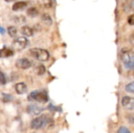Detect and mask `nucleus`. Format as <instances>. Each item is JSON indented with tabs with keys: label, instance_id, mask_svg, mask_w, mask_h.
Returning a JSON list of instances; mask_svg holds the SVG:
<instances>
[{
	"label": "nucleus",
	"instance_id": "obj_1",
	"mask_svg": "<svg viewBox=\"0 0 134 133\" xmlns=\"http://www.w3.org/2000/svg\"><path fill=\"white\" fill-rule=\"evenodd\" d=\"M134 54L131 49L127 48L122 49L121 50V60L126 69H133L134 65Z\"/></svg>",
	"mask_w": 134,
	"mask_h": 133
},
{
	"label": "nucleus",
	"instance_id": "obj_2",
	"mask_svg": "<svg viewBox=\"0 0 134 133\" xmlns=\"http://www.w3.org/2000/svg\"><path fill=\"white\" fill-rule=\"evenodd\" d=\"M31 55L39 61H47L49 57V53L47 50L39 48H35L30 49Z\"/></svg>",
	"mask_w": 134,
	"mask_h": 133
},
{
	"label": "nucleus",
	"instance_id": "obj_3",
	"mask_svg": "<svg viewBox=\"0 0 134 133\" xmlns=\"http://www.w3.org/2000/svg\"><path fill=\"white\" fill-rule=\"evenodd\" d=\"M27 99L30 101H37L38 103H45L48 101V96L46 92L43 91H34L30 93Z\"/></svg>",
	"mask_w": 134,
	"mask_h": 133
},
{
	"label": "nucleus",
	"instance_id": "obj_4",
	"mask_svg": "<svg viewBox=\"0 0 134 133\" xmlns=\"http://www.w3.org/2000/svg\"><path fill=\"white\" fill-rule=\"evenodd\" d=\"M49 118L46 115H41L40 117H38L35 118L31 122V127L33 129H40L43 128L46 125H47L49 122Z\"/></svg>",
	"mask_w": 134,
	"mask_h": 133
},
{
	"label": "nucleus",
	"instance_id": "obj_5",
	"mask_svg": "<svg viewBox=\"0 0 134 133\" xmlns=\"http://www.w3.org/2000/svg\"><path fill=\"white\" fill-rule=\"evenodd\" d=\"M28 44V41L25 37H19L13 42V48L15 50L20 51L24 49Z\"/></svg>",
	"mask_w": 134,
	"mask_h": 133
},
{
	"label": "nucleus",
	"instance_id": "obj_6",
	"mask_svg": "<svg viewBox=\"0 0 134 133\" xmlns=\"http://www.w3.org/2000/svg\"><path fill=\"white\" fill-rule=\"evenodd\" d=\"M122 106L128 110H133L134 108V99L130 96H124L122 100Z\"/></svg>",
	"mask_w": 134,
	"mask_h": 133
},
{
	"label": "nucleus",
	"instance_id": "obj_7",
	"mask_svg": "<svg viewBox=\"0 0 134 133\" xmlns=\"http://www.w3.org/2000/svg\"><path fill=\"white\" fill-rule=\"evenodd\" d=\"M16 66L20 69H27L31 66V63L27 58H22L16 60Z\"/></svg>",
	"mask_w": 134,
	"mask_h": 133
},
{
	"label": "nucleus",
	"instance_id": "obj_8",
	"mask_svg": "<svg viewBox=\"0 0 134 133\" xmlns=\"http://www.w3.org/2000/svg\"><path fill=\"white\" fill-rule=\"evenodd\" d=\"M43 111V108L38 105L36 104H33V105H30L27 107V111L34 115H38L40 114Z\"/></svg>",
	"mask_w": 134,
	"mask_h": 133
},
{
	"label": "nucleus",
	"instance_id": "obj_9",
	"mask_svg": "<svg viewBox=\"0 0 134 133\" xmlns=\"http://www.w3.org/2000/svg\"><path fill=\"white\" fill-rule=\"evenodd\" d=\"M13 55V51L9 48L4 47L0 49V58H7Z\"/></svg>",
	"mask_w": 134,
	"mask_h": 133
},
{
	"label": "nucleus",
	"instance_id": "obj_10",
	"mask_svg": "<svg viewBox=\"0 0 134 133\" xmlns=\"http://www.w3.org/2000/svg\"><path fill=\"white\" fill-rule=\"evenodd\" d=\"M27 5V2L20 1V2H17L15 4H13L12 9H13V11H20L21 9H24Z\"/></svg>",
	"mask_w": 134,
	"mask_h": 133
},
{
	"label": "nucleus",
	"instance_id": "obj_11",
	"mask_svg": "<svg viewBox=\"0 0 134 133\" xmlns=\"http://www.w3.org/2000/svg\"><path fill=\"white\" fill-rule=\"evenodd\" d=\"M15 90H16V92L17 94L21 95V94H24V92H26V91H27V86L23 82L17 83L15 85Z\"/></svg>",
	"mask_w": 134,
	"mask_h": 133
},
{
	"label": "nucleus",
	"instance_id": "obj_12",
	"mask_svg": "<svg viewBox=\"0 0 134 133\" xmlns=\"http://www.w3.org/2000/svg\"><path fill=\"white\" fill-rule=\"evenodd\" d=\"M20 31L21 33L25 35V36H27V37H30V36H32L33 35V30L31 27H28V26H24L21 27L20 29Z\"/></svg>",
	"mask_w": 134,
	"mask_h": 133
},
{
	"label": "nucleus",
	"instance_id": "obj_13",
	"mask_svg": "<svg viewBox=\"0 0 134 133\" xmlns=\"http://www.w3.org/2000/svg\"><path fill=\"white\" fill-rule=\"evenodd\" d=\"M123 7L126 12H132L133 9V0H126Z\"/></svg>",
	"mask_w": 134,
	"mask_h": 133
},
{
	"label": "nucleus",
	"instance_id": "obj_14",
	"mask_svg": "<svg viewBox=\"0 0 134 133\" xmlns=\"http://www.w3.org/2000/svg\"><path fill=\"white\" fill-rule=\"evenodd\" d=\"M27 14L30 17H35L38 14V10L35 7H31L27 10Z\"/></svg>",
	"mask_w": 134,
	"mask_h": 133
},
{
	"label": "nucleus",
	"instance_id": "obj_15",
	"mask_svg": "<svg viewBox=\"0 0 134 133\" xmlns=\"http://www.w3.org/2000/svg\"><path fill=\"white\" fill-rule=\"evenodd\" d=\"M42 21H43L46 24H47V25H51L52 23H53V20H52L51 16H50L49 14H46V13H45V14L42 15Z\"/></svg>",
	"mask_w": 134,
	"mask_h": 133
},
{
	"label": "nucleus",
	"instance_id": "obj_16",
	"mask_svg": "<svg viewBox=\"0 0 134 133\" xmlns=\"http://www.w3.org/2000/svg\"><path fill=\"white\" fill-rule=\"evenodd\" d=\"M8 33H9V34L11 37L14 38L16 35V34H17V30H16V28L15 27L10 26V27H8Z\"/></svg>",
	"mask_w": 134,
	"mask_h": 133
},
{
	"label": "nucleus",
	"instance_id": "obj_17",
	"mask_svg": "<svg viewBox=\"0 0 134 133\" xmlns=\"http://www.w3.org/2000/svg\"><path fill=\"white\" fill-rule=\"evenodd\" d=\"M36 72L38 75H42L46 72V68L43 65H39L36 67Z\"/></svg>",
	"mask_w": 134,
	"mask_h": 133
},
{
	"label": "nucleus",
	"instance_id": "obj_18",
	"mask_svg": "<svg viewBox=\"0 0 134 133\" xmlns=\"http://www.w3.org/2000/svg\"><path fill=\"white\" fill-rule=\"evenodd\" d=\"M126 91L130 92V93H133L134 92V83L131 82L130 84H128L126 86Z\"/></svg>",
	"mask_w": 134,
	"mask_h": 133
},
{
	"label": "nucleus",
	"instance_id": "obj_19",
	"mask_svg": "<svg viewBox=\"0 0 134 133\" xmlns=\"http://www.w3.org/2000/svg\"><path fill=\"white\" fill-rule=\"evenodd\" d=\"M14 20L17 23V24H22L24 22H25V18L24 17V16H16L14 17Z\"/></svg>",
	"mask_w": 134,
	"mask_h": 133
},
{
	"label": "nucleus",
	"instance_id": "obj_20",
	"mask_svg": "<svg viewBox=\"0 0 134 133\" xmlns=\"http://www.w3.org/2000/svg\"><path fill=\"white\" fill-rule=\"evenodd\" d=\"M6 83V78H5V74L0 71V84L2 85H5Z\"/></svg>",
	"mask_w": 134,
	"mask_h": 133
},
{
	"label": "nucleus",
	"instance_id": "obj_21",
	"mask_svg": "<svg viewBox=\"0 0 134 133\" xmlns=\"http://www.w3.org/2000/svg\"><path fill=\"white\" fill-rule=\"evenodd\" d=\"M117 133H131V132H130L127 128L122 126V127H120V128L119 129Z\"/></svg>",
	"mask_w": 134,
	"mask_h": 133
},
{
	"label": "nucleus",
	"instance_id": "obj_22",
	"mask_svg": "<svg viewBox=\"0 0 134 133\" xmlns=\"http://www.w3.org/2000/svg\"><path fill=\"white\" fill-rule=\"evenodd\" d=\"M128 23H129L130 25H133V15H130V16H129V18H128Z\"/></svg>",
	"mask_w": 134,
	"mask_h": 133
},
{
	"label": "nucleus",
	"instance_id": "obj_23",
	"mask_svg": "<svg viewBox=\"0 0 134 133\" xmlns=\"http://www.w3.org/2000/svg\"><path fill=\"white\" fill-rule=\"evenodd\" d=\"M0 34H5V30H4V28L3 27H0Z\"/></svg>",
	"mask_w": 134,
	"mask_h": 133
},
{
	"label": "nucleus",
	"instance_id": "obj_24",
	"mask_svg": "<svg viewBox=\"0 0 134 133\" xmlns=\"http://www.w3.org/2000/svg\"><path fill=\"white\" fill-rule=\"evenodd\" d=\"M5 2H13V1H14V0H5Z\"/></svg>",
	"mask_w": 134,
	"mask_h": 133
}]
</instances>
